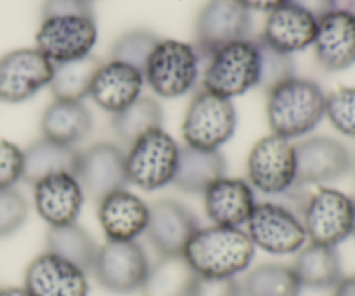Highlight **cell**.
<instances>
[{"mask_svg":"<svg viewBox=\"0 0 355 296\" xmlns=\"http://www.w3.org/2000/svg\"><path fill=\"white\" fill-rule=\"evenodd\" d=\"M241 290L245 296H300L304 288L291 267L263 263L246 274Z\"/></svg>","mask_w":355,"mask_h":296,"instance_id":"obj_32","label":"cell"},{"mask_svg":"<svg viewBox=\"0 0 355 296\" xmlns=\"http://www.w3.org/2000/svg\"><path fill=\"white\" fill-rule=\"evenodd\" d=\"M326 118L336 132L355 139V87H340L326 94Z\"/></svg>","mask_w":355,"mask_h":296,"instance_id":"obj_34","label":"cell"},{"mask_svg":"<svg viewBox=\"0 0 355 296\" xmlns=\"http://www.w3.org/2000/svg\"><path fill=\"white\" fill-rule=\"evenodd\" d=\"M352 236L355 238V200H354V222H352Z\"/></svg>","mask_w":355,"mask_h":296,"instance_id":"obj_44","label":"cell"},{"mask_svg":"<svg viewBox=\"0 0 355 296\" xmlns=\"http://www.w3.org/2000/svg\"><path fill=\"white\" fill-rule=\"evenodd\" d=\"M45 241H47L49 253H54L66 262L80 267L83 272L92 274L99 245L82 225L75 222L61 227H49Z\"/></svg>","mask_w":355,"mask_h":296,"instance_id":"obj_29","label":"cell"},{"mask_svg":"<svg viewBox=\"0 0 355 296\" xmlns=\"http://www.w3.org/2000/svg\"><path fill=\"white\" fill-rule=\"evenodd\" d=\"M196 272L184 255H159L141 288L142 296H191Z\"/></svg>","mask_w":355,"mask_h":296,"instance_id":"obj_28","label":"cell"},{"mask_svg":"<svg viewBox=\"0 0 355 296\" xmlns=\"http://www.w3.org/2000/svg\"><path fill=\"white\" fill-rule=\"evenodd\" d=\"M291 2V0H243L250 10H260V12H272L277 7L284 6V3Z\"/></svg>","mask_w":355,"mask_h":296,"instance_id":"obj_41","label":"cell"},{"mask_svg":"<svg viewBox=\"0 0 355 296\" xmlns=\"http://www.w3.org/2000/svg\"><path fill=\"white\" fill-rule=\"evenodd\" d=\"M52 14H94L92 0H45L42 16Z\"/></svg>","mask_w":355,"mask_h":296,"instance_id":"obj_39","label":"cell"},{"mask_svg":"<svg viewBox=\"0 0 355 296\" xmlns=\"http://www.w3.org/2000/svg\"><path fill=\"white\" fill-rule=\"evenodd\" d=\"M260 59H262V75H260V85L262 89L270 90L277 83L295 76V62L290 54L276 51L269 47L259 38Z\"/></svg>","mask_w":355,"mask_h":296,"instance_id":"obj_35","label":"cell"},{"mask_svg":"<svg viewBox=\"0 0 355 296\" xmlns=\"http://www.w3.org/2000/svg\"><path fill=\"white\" fill-rule=\"evenodd\" d=\"M179 156V142L163 127L148 132L125 153L128 184L142 191L163 189L173 182Z\"/></svg>","mask_w":355,"mask_h":296,"instance_id":"obj_5","label":"cell"},{"mask_svg":"<svg viewBox=\"0 0 355 296\" xmlns=\"http://www.w3.org/2000/svg\"><path fill=\"white\" fill-rule=\"evenodd\" d=\"M255 204V189L248 180L239 177H220L203 193L205 215L211 225L241 229Z\"/></svg>","mask_w":355,"mask_h":296,"instance_id":"obj_21","label":"cell"},{"mask_svg":"<svg viewBox=\"0 0 355 296\" xmlns=\"http://www.w3.org/2000/svg\"><path fill=\"white\" fill-rule=\"evenodd\" d=\"M238 114L232 101L201 89L194 94L182 121V139L186 146L208 151H220L232 139Z\"/></svg>","mask_w":355,"mask_h":296,"instance_id":"obj_7","label":"cell"},{"mask_svg":"<svg viewBox=\"0 0 355 296\" xmlns=\"http://www.w3.org/2000/svg\"><path fill=\"white\" fill-rule=\"evenodd\" d=\"M250 28L252 10L243 0H208L196 17L193 45L207 59L222 45L246 38Z\"/></svg>","mask_w":355,"mask_h":296,"instance_id":"obj_12","label":"cell"},{"mask_svg":"<svg viewBox=\"0 0 355 296\" xmlns=\"http://www.w3.org/2000/svg\"><path fill=\"white\" fill-rule=\"evenodd\" d=\"M246 234L255 248L270 255H295L309 243L300 214L284 203L257 201Z\"/></svg>","mask_w":355,"mask_h":296,"instance_id":"obj_8","label":"cell"},{"mask_svg":"<svg viewBox=\"0 0 355 296\" xmlns=\"http://www.w3.org/2000/svg\"><path fill=\"white\" fill-rule=\"evenodd\" d=\"M0 296H31L23 286L0 288Z\"/></svg>","mask_w":355,"mask_h":296,"instance_id":"obj_43","label":"cell"},{"mask_svg":"<svg viewBox=\"0 0 355 296\" xmlns=\"http://www.w3.org/2000/svg\"><path fill=\"white\" fill-rule=\"evenodd\" d=\"M54 64L38 49H16L0 58V101L24 103L51 83Z\"/></svg>","mask_w":355,"mask_h":296,"instance_id":"obj_13","label":"cell"},{"mask_svg":"<svg viewBox=\"0 0 355 296\" xmlns=\"http://www.w3.org/2000/svg\"><path fill=\"white\" fill-rule=\"evenodd\" d=\"M200 61L201 58L193 44L159 38L142 71L146 85L163 99L186 96L196 85Z\"/></svg>","mask_w":355,"mask_h":296,"instance_id":"obj_4","label":"cell"},{"mask_svg":"<svg viewBox=\"0 0 355 296\" xmlns=\"http://www.w3.org/2000/svg\"><path fill=\"white\" fill-rule=\"evenodd\" d=\"M354 14H355V10H354Z\"/></svg>","mask_w":355,"mask_h":296,"instance_id":"obj_46","label":"cell"},{"mask_svg":"<svg viewBox=\"0 0 355 296\" xmlns=\"http://www.w3.org/2000/svg\"><path fill=\"white\" fill-rule=\"evenodd\" d=\"M28 201L17 189L0 191V238L12 236L26 222Z\"/></svg>","mask_w":355,"mask_h":296,"instance_id":"obj_36","label":"cell"},{"mask_svg":"<svg viewBox=\"0 0 355 296\" xmlns=\"http://www.w3.org/2000/svg\"><path fill=\"white\" fill-rule=\"evenodd\" d=\"M144 75L137 68L110 59L101 62L94 75L89 97L106 113L116 114L141 97Z\"/></svg>","mask_w":355,"mask_h":296,"instance_id":"obj_22","label":"cell"},{"mask_svg":"<svg viewBox=\"0 0 355 296\" xmlns=\"http://www.w3.org/2000/svg\"><path fill=\"white\" fill-rule=\"evenodd\" d=\"M94 14H52L42 16L35 42L52 64L75 61L90 55L97 44Z\"/></svg>","mask_w":355,"mask_h":296,"instance_id":"obj_9","label":"cell"},{"mask_svg":"<svg viewBox=\"0 0 355 296\" xmlns=\"http://www.w3.org/2000/svg\"><path fill=\"white\" fill-rule=\"evenodd\" d=\"M92 113L83 101L54 99L40 118L42 137L75 148L92 132Z\"/></svg>","mask_w":355,"mask_h":296,"instance_id":"obj_24","label":"cell"},{"mask_svg":"<svg viewBox=\"0 0 355 296\" xmlns=\"http://www.w3.org/2000/svg\"><path fill=\"white\" fill-rule=\"evenodd\" d=\"M318 17L288 2L267 14L260 40L284 54L305 51L314 44Z\"/></svg>","mask_w":355,"mask_h":296,"instance_id":"obj_23","label":"cell"},{"mask_svg":"<svg viewBox=\"0 0 355 296\" xmlns=\"http://www.w3.org/2000/svg\"><path fill=\"white\" fill-rule=\"evenodd\" d=\"M97 220L107 241H137L148 229L149 204L127 187L118 189L97 201Z\"/></svg>","mask_w":355,"mask_h":296,"instance_id":"obj_20","label":"cell"},{"mask_svg":"<svg viewBox=\"0 0 355 296\" xmlns=\"http://www.w3.org/2000/svg\"><path fill=\"white\" fill-rule=\"evenodd\" d=\"M354 172V175H355V153L352 155V168H350Z\"/></svg>","mask_w":355,"mask_h":296,"instance_id":"obj_45","label":"cell"},{"mask_svg":"<svg viewBox=\"0 0 355 296\" xmlns=\"http://www.w3.org/2000/svg\"><path fill=\"white\" fill-rule=\"evenodd\" d=\"M111 123L118 141L125 146H132L148 132L163 127L162 106L153 97L141 96L123 111L113 114Z\"/></svg>","mask_w":355,"mask_h":296,"instance_id":"obj_30","label":"cell"},{"mask_svg":"<svg viewBox=\"0 0 355 296\" xmlns=\"http://www.w3.org/2000/svg\"><path fill=\"white\" fill-rule=\"evenodd\" d=\"M291 3L305 9L312 16L318 17V19L324 16V14H328L329 10L336 9V0H291Z\"/></svg>","mask_w":355,"mask_h":296,"instance_id":"obj_40","label":"cell"},{"mask_svg":"<svg viewBox=\"0 0 355 296\" xmlns=\"http://www.w3.org/2000/svg\"><path fill=\"white\" fill-rule=\"evenodd\" d=\"M159 38L149 30H132L121 35L113 45L111 51V59L130 64L137 68L139 71H144V66L151 55L153 49Z\"/></svg>","mask_w":355,"mask_h":296,"instance_id":"obj_33","label":"cell"},{"mask_svg":"<svg viewBox=\"0 0 355 296\" xmlns=\"http://www.w3.org/2000/svg\"><path fill=\"white\" fill-rule=\"evenodd\" d=\"M24 151L14 142L0 139V191L12 189L23 180Z\"/></svg>","mask_w":355,"mask_h":296,"instance_id":"obj_37","label":"cell"},{"mask_svg":"<svg viewBox=\"0 0 355 296\" xmlns=\"http://www.w3.org/2000/svg\"><path fill=\"white\" fill-rule=\"evenodd\" d=\"M255 250L243 229L210 225L194 232L182 255L196 276L236 277L252 265Z\"/></svg>","mask_w":355,"mask_h":296,"instance_id":"obj_2","label":"cell"},{"mask_svg":"<svg viewBox=\"0 0 355 296\" xmlns=\"http://www.w3.org/2000/svg\"><path fill=\"white\" fill-rule=\"evenodd\" d=\"M85 193L75 173L59 172L33 184V204L49 227L75 224L82 214Z\"/></svg>","mask_w":355,"mask_h":296,"instance_id":"obj_16","label":"cell"},{"mask_svg":"<svg viewBox=\"0 0 355 296\" xmlns=\"http://www.w3.org/2000/svg\"><path fill=\"white\" fill-rule=\"evenodd\" d=\"M297 274L302 288L309 290H329L343 277L342 259L338 250L333 246L307 243L297 253L295 263L291 265Z\"/></svg>","mask_w":355,"mask_h":296,"instance_id":"obj_26","label":"cell"},{"mask_svg":"<svg viewBox=\"0 0 355 296\" xmlns=\"http://www.w3.org/2000/svg\"><path fill=\"white\" fill-rule=\"evenodd\" d=\"M24 151L23 180L33 186L44 177L59 172H76L80 151L71 146L58 144L49 139H38L31 142Z\"/></svg>","mask_w":355,"mask_h":296,"instance_id":"obj_27","label":"cell"},{"mask_svg":"<svg viewBox=\"0 0 355 296\" xmlns=\"http://www.w3.org/2000/svg\"><path fill=\"white\" fill-rule=\"evenodd\" d=\"M225 166L227 163L220 151L184 146L180 148L179 165L172 184L182 193L203 194L208 186L225 175Z\"/></svg>","mask_w":355,"mask_h":296,"instance_id":"obj_25","label":"cell"},{"mask_svg":"<svg viewBox=\"0 0 355 296\" xmlns=\"http://www.w3.org/2000/svg\"><path fill=\"white\" fill-rule=\"evenodd\" d=\"M149 267L148 255L137 241H107L99 246L92 274L104 290L128 295L141 291Z\"/></svg>","mask_w":355,"mask_h":296,"instance_id":"obj_11","label":"cell"},{"mask_svg":"<svg viewBox=\"0 0 355 296\" xmlns=\"http://www.w3.org/2000/svg\"><path fill=\"white\" fill-rule=\"evenodd\" d=\"M246 180L267 196H284L298 187L295 142L272 132L257 141L246 158Z\"/></svg>","mask_w":355,"mask_h":296,"instance_id":"obj_6","label":"cell"},{"mask_svg":"<svg viewBox=\"0 0 355 296\" xmlns=\"http://www.w3.org/2000/svg\"><path fill=\"white\" fill-rule=\"evenodd\" d=\"M191 296H243V290L236 277L198 276Z\"/></svg>","mask_w":355,"mask_h":296,"instance_id":"obj_38","label":"cell"},{"mask_svg":"<svg viewBox=\"0 0 355 296\" xmlns=\"http://www.w3.org/2000/svg\"><path fill=\"white\" fill-rule=\"evenodd\" d=\"M333 296H355V276H343L333 288Z\"/></svg>","mask_w":355,"mask_h":296,"instance_id":"obj_42","label":"cell"},{"mask_svg":"<svg viewBox=\"0 0 355 296\" xmlns=\"http://www.w3.org/2000/svg\"><path fill=\"white\" fill-rule=\"evenodd\" d=\"M262 59L259 40L239 38L229 42L207 58L203 89L232 101L260 85Z\"/></svg>","mask_w":355,"mask_h":296,"instance_id":"obj_3","label":"cell"},{"mask_svg":"<svg viewBox=\"0 0 355 296\" xmlns=\"http://www.w3.org/2000/svg\"><path fill=\"white\" fill-rule=\"evenodd\" d=\"M99 66L101 61L92 54L62 64H54V76L49 83L54 99L83 101L89 97L90 85Z\"/></svg>","mask_w":355,"mask_h":296,"instance_id":"obj_31","label":"cell"},{"mask_svg":"<svg viewBox=\"0 0 355 296\" xmlns=\"http://www.w3.org/2000/svg\"><path fill=\"white\" fill-rule=\"evenodd\" d=\"M315 61L326 71H343L355 64V14L333 9L318 19L314 38Z\"/></svg>","mask_w":355,"mask_h":296,"instance_id":"obj_19","label":"cell"},{"mask_svg":"<svg viewBox=\"0 0 355 296\" xmlns=\"http://www.w3.org/2000/svg\"><path fill=\"white\" fill-rule=\"evenodd\" d=\"M24 290L31 296H89V274L54 253H42L24 270Z\"/></svg>","mask_w":355,"mask_h":296,"instance_id":"obj_18","label":"cell"},{"mask_svg":"<svg viewBox=\"0 0 355 296\" xmlns=\"http://www.w3.org/2000/svg\"><path fill=\"white\" fill-rule=\"evenodd\" d=\"M198 229L200 222L196 215L180 201L163 198L149 204L146 236L159 255H182Z\"/></svg>","mask_w":355,"mask_h":296,"instance_id":"obj_17","label":"cell"},{"mask_svg":"<svg viewBox=\"0 0 355 296\" xmlns=\"http://www.w3.org/2000/svg\"><path fill=\"white\" fill-rule=\"evenodd\" d=\"M300 218L309 243L336 248L352 236L354 200L333 187H319L304 201Z\"/></svg>","mask_w":355,"mask_h":296,"instance_id":"obj_10","label":"cell"},{"mask_svg":"<svg viewBox=\"0 0 355 296\" xmlns=\"http://www.w3.org/2000/svg\"><path fill=\"white\" fill-rule=\"evenodd\" d=\"M266 116L272 134L290 141L305 137L326 118L324 90L312 80L291 76L267 90Z\"/></svg>","mask_w":355,"mask_h":296,"instance_id":"obj_1","label":"cell"},{"mask_svg":"<svg viewBox=\"0 0 355 296\" xmlns=\"http://www.w3.org/2000/svg\"><path fill=\"white\" fill-rule=\"evenodd\" d=\"M85 196L99 201L128 184L125 153L113 142H97L80 153L75 172Z\"/></svg>","mask_w":355,"mask_h":296,"instance_id":"obj_15","label":"cell"},{"mask_svg":"<svg viewBox=\"0 0 355 296\" xmlns=\"http://www.w3.org/2000/svg\"><path fill=\"white\" fill-rule=\"evenodd\" d=\"M297 186H322L340 179L352 168V153L343 142L326 135L295 142Z\"/></svg>","mask_w":355,"mask_h":296,"instance_id":"obj_14","label":"cell"}]
</instances>
